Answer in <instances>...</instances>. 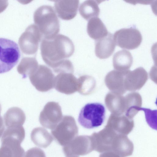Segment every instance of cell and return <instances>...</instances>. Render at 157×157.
<instances>
[{
	"label": "cell",
	"mask_w": 157,
	"mask_h": 157,
	"mask_svg": "<svg viewBox=\"0 0 157 157\" xmlns=\"http://www.w3.org/2000/svg\"><path fill=\"white\" fill-rule=\"evenodd\" d=\"M43 38L40 45L41 56L45 63L52 68L74 53V44L66 36L59 34L52 38Z\"/></svg>",
	"instance_id": "cell-1"
},
{
	"label": "cell",
	"mask_w": 157,
	"mask_h": 157,
	"mask_svg": "<svg viewBox=\"0 0 157 157\" xmlns=\"http://www.w3.org/2000/svg\"><path fill=\"white\" fill-rule=\"evenodd\" d=\"M33 19L43 38H52L59 33V21L52 6L43 5L39 7L34 13Z\"/></svg>",
	"instance_id": "cell-2"
},
{
	"label": "cell",
	"mask_w": 157,
	"mask_h": 157,
	"mask_svg": "<svg viewBox=\"0 0 157 157\" xmlns=\"http://www.w3.org/2000/svg\"><path fill=\"white\" fill-rule=\"evenodd\" d=\"M106 109L104 105L99 102L89 103L81 109L79 114V123L89 129L98 127L104 122Z\"/></svg>",
	"instance_id": "cell-3"
},
{
	"label": "cell",
	"mask_w": 157,
	"mask_h": 157,
	"mask_svg": "<svg viewBox=\"0 0 157 157\" xmlns=\"http://www.w3.org/2000/svg\"><path fill=\"white\" fill-rule=\"evenodd\" d=\"M20 56L18 45L15 42L0 38V74L12 69L18 62Z\"/></svg>",
	"instance_id": "cell-4"
},
{
	"label": "cell",
	"mask_w": 157,
	"mask_h": 157,
	"mask_svg": "<svg viewBox=\"0 0 157 157\" xmlns=\"http://www.w3.org/2000/svg\"><path fill=\"white\" fill-rule=\"evenodd\" d=\"M51 132L57 142L64 146L77 136L78 128L74 118L71 116H65L52 129Z\"/></svg>",
	"instance_id": "cell-5"
},
{
	"label": "cell",
	"mask_w": 157,
	"mask_h": 157,
	"mask_svg": "<svg viewBox=\"0 0 157 157\" xmlns=\"http://www.w3.org/2000/svg\"><path fill=\"white\" fill-rule=\"evenodd\" d=\"M29 76L31 83L39 91L47 92L54 87L55 75L46 66L39 65Z\"/></svg>",
	"instance_id": "cell-6"
},
{
	"label": "cell",
	"mask_w": 157,
	"mask_h": 157,
	"mask_svg": "<svg viewBox=\"0 0 157 157\" xmlns=\"http://www.w3.org/2000/svg\"><path fill=\"white\" fill-rule=\"evenodd\" d=\"M113 36L117 46L128 50L137 48L141 44L142 40L140 31L132 27L123 28L117 30L114 33Z\"/></svg>",
	"instance_id": "cell-7"
},
{
	"label": "cell",
	"mask_w": 157,
	"mask_h": 157,
	"mask_svg": "<svg viewBox=\"0 0 157 157\" xmlns=\"http://www.w3.org/2000/svg\"><path fill=\"white\" fill-rule=\"evenodd\" d=\"M42 37L36 25L29 26L19 39L18 43L22 52L28 55L35 54Z\"/></svg>",
	"instance_id": "cell-8"
},
{
	"label": "cell",
	"mask_w": 157,
	"mask_h": 157,
	"mask_svg": "<svg viewBox=\"0 0 157 157\" xmlns=\"http://www.w3.org/2000/svg\"><path fill=\"white\" fill-rule=\"evenodd\" d=\"M24 139L13 133L3 132L1 139L0 157H23L25 151L21 144Z\"/></svg>",
	"instance_id": "cell-9"
},
{
	"label": "cell",
	"mask_w": 157,
	"mask_h": 157,
	"mask_svg": "<svg viewBox=\"0 0 157 157\" xmlns=\"http://www.w3.org/2000/svg\"><path fill=\"white\" fill-rule=\"evenodd\" d=\"M63 118L60 106L56 102H48L40 112L39 121L44 127L49 129H53Z\"/></svg>",
	"instance_id": "cell-10"
},
{
	"label": "cell",
	"mask_w": 157,
	"mask_h": 157,
	"mask_svg": "<svg viewBox=\"0 0 157 157\" xmlns=\"http://www.w3.org/2000/svg\"><path fill=\"white\" fill-rule=\"evenodd\" d=\"M54 87L58 91L66 94H70L78 91V78L73 73L62 72L55 77Z\"/></svg>",
	"instance_id": "cell-11"
},
{
	"label": "cell",
	"mask_w": 157,
	"mask_h": 157,
	"mask_svg": "<svg viewBox=\"0 0 157 157\" xmlns=\"http://www.w3.org/2000/svg\"><path fill=\"white\" fill-rule=\"evenodd\" d=\"M148 78V74L143 67H139L132 71H126L124 85L130 89H139L145 84Z\"/></svg>",
	"instance_id": "cell-12"
},
{
	"label": "cell",
	"mask_w": 157,
	"mask_h": 157,
	"mask_svg": "<svg viewBox=\"0 0 157 157\" xmlns=\"http://www.w3.org/2000/svg\"><path fill=\"white\" fill-rule=\"evenodd\" d=\"M79 0H58L55 3L56 11L61 19L69 20L76 15Z\"/></svg>",
	"instance_id": "cell-13"
},
{
	"label": "cell",
	"mask_w": 157,
	"mask_h": 157,
	"mask_svg": "<svg viewBox=\"0 0 157 157\" xmlns=\"http://www.w3.org/2000/svg\"><path fill=\"white\" fill-rule=\"evenodd\" d=\"M95 40V52L98 57L106 59L113 54L116 44L112 33L109 32L105 36Z\"/></svg>",
	"instance_id": "cell-14"
},
{
	"label": "cell",
	"mask_w": 157,
	"mask_h": 157,
	"mask_svg": "<svg viewBox=\"0 0 157 157\" xmlns=\"http://www.w3.org/2000/svg\"><path fill=\"white\" fill-rule=\"evenodd\" d=\"M87 137L84 136H76L63 147L64 153L67 157H77L84 155L88 152Z\"/></svg>",
	"instance_id": "cell-15"
},
{
	"label": "cell",
	"mask_w": 157,
	"mask_h": 157,
	"mask_svg": "<svg viewBox=\"0 0 157 157\" xmlns=\"http://www.w3.org/2000/svg\"><path fill=\"white\" fill-rule=\"evenodd\" d=\"M87 31L89 36L95 40L105 36L109 33L101 19L97 17L89 19L87 24Z\"/></svg>",
	"instance_id": "cell-16"
},
{
	"label": "cell",
	"mask_w": 157,
	"mask_h": 157,
	"mask_svg": "<svg viewBox=\"0 0 157 157\" xmlns=\"http://www.w3.org/2000/svg\"><path fill=\"white\" fill-rule=\"evenodd\" d=\"M4 118L7 128L22 126L25 122L26 117L21 109L13 107L7 110L4 115Z\"/></svg>",
	"instance_id": "cell-17"
},
{
	"label": "cell",
	"mask_w": 157,
	"mask_h": 157,
	"mask_svg": "<svg viewBox=\"0 0 157 157\" xmlns=\"http://www.w3.org/2000/svg\"><path fill=\"white\" fill-rule=\"evenodd\" d=\"M113 67L117 70L123 71L128 70L133 63V57L128 51L122 50L116 52L113 58Z\"/></svg>",
	"instance_id": "cell-18"
},
{
	"label": "cell",
	"mask_w": 157,
	"mask_h": 157,
	"mask_svg": "<svg viewBox=\"0 0 157 157\" xmlns=\"http://www.w3.org/2000/svg\"><path fill=\"white\" fill-rule=\"evenodd\" d=\"M53 137L45 129L41 127L35 128L32 131L31 138L33 143L36 146L46 148L53 140Z\"/></svg>",
	"instance_id": "cell-19"
},
{
	"label": "cell",
	"mask_w": 157,
	"mask_h": 157,
	"mask_svg": "<svg viewBox=\"0 0 157 157\" xmlns=\"http://www.w3.org/2000/svg\"><path fill=\"white\" fill-rule=\"evenodd\" d=\"M79 11L81 16L88 20L92 17H98L100 10L95 1L86 0L80 5Z\"/></svg>",
	"instance_id": "cell-20"
},
{
	"label": "cell",
	"mask_w": 157,
	"mask_h": 157,
	"mask_svg": "<svg viewBox=\"0 0 157 157\" xmlns=\"http://www.w3.org/2000/svg\"><path fill=\"white\" fill-rule=\"evenodd\" d=\"M126 71L113 70L109 71L105 78L106 85L110 89L119 88L124 85V76Z\"/></svg>",
	"instance_id": "cell-21"
},
{
	"label": "cell",
	"mask_w": 157,
	"mask_h": 157,
	"mask_svg": "<svg viewBox=\"0 0 157 157\" xmlns=\"http://www.w3.org/2000/svg\"><path fill=\"white\" fill-rule=\"evenodd\" d=\"M38 66V62L35 57H25L21 60L17 67L19 73L23 77H26L32 73Z\"/></svg>",
	"instance_id": "cell-22"
},
{
	"label": "cell",
	"mask_w": 157,
	"mask_h": 157,
	"mask_svg": "<svg viewBox=\"0 0 157 157\" xmlns=\"http://www.w3.org/2000/svg\"><path fill=\"white\" fill-rule=\"evenodd\" d=\"M78 88L77 91L81 94H88L94 88L96 81L93 77L85 75L80 76L78 78Z\"/></svg>",
	"instance_id": "cell-23"
},
{
	"label": "cell",
	"mask_w": 157,
	"mask_h": 157,
	"mask_svg": "<svg viewBox=\"0 0 157 157\" xmlns=\"http://www.w3.org/2000/svg\"><path fill=\"white\" fill-rule=\"evenodd\" d=\"M127 3L136 5L137 4L147 5L151 4L155 0H123Z\"/></svg>",
	"instance_id": "cell-24"
},
{
	"label": "cell",
	"mask_w": 157,
	"mask_h": 157,
	"mask_svg": "<svg viewBox=\"0 0 157 157\" xmlns=\"http://www.w3.org/2000/svg\"><path fill=\"white\" fill-rule=\"evenodd\" d=\"M8 5L7 0H0V13L6 10Z\"/></svg>",
	"instance_id": "cell-25"
},
{
	"label": "cell",
	"mask_w": 157,
	"mask_h": 157,
	"mask_svg": "<svg viewBox=\"0 0 157 157\" xmlns=\"http://www.w3.org/2000/svg\"><path fill=\"white\" fill-rule=\"evenodd\" d=\"M0 137L3 134L5 129V126L3 119L0 115Z\"/></svg>",
	"instance_id": "cell-26"
},
{
	"label": "cell",
	"mask_w": 157,
	"mask_h": 157,
	"mask_svg": "<svg viewBox=\"0 0 157 157\" xmlns=\"http://www.w3.org/2000/svg\"><path fill=\"white\" fill-rule=\"evenodd\" d=\"M20 3L24 4H28L31 2H32L33 0H17Z\"/></svg>",
	"instance_id": "cell-27"
},
{
	"label": "cell",
	"mask_w": 157,
	"mask_h": 157,
	"mask_svg": "<svg viewBox=\"0 0 157 157\" xmlns=\"http://www.w3.org/2000/svg\"><path fill=\"white\" fill-rule=\"evenodd\" d=\"M98 4H99L106 0H94Z\"/></svg>",
	"instance_id": "cell-28"
},
{
	"label": "cell",
	"mask_w": 157,
	"mask_h": 157,
	"mask_svg": "<svg viewBox=\"0 0 157 157\" xmlns=\"http://www.w3.org/2000/svg\"><path fill=\"white\" fill-rule=\"evenodd\" d=\"M48 1H51V2H56L58 0H48Z\"/></svg>",
	"instance_id": "cell-29"
},
{
	"label": "cell",
	"mask_w": 157,
	"mask_h": 157,
	"mask_svg": "<svg viewBox=\"0 0 157 157\" xmlns=\"http://www.w3.org/2000/svg\"></svg>",
	"instance_id": "cell-30"
}]
</instances>
